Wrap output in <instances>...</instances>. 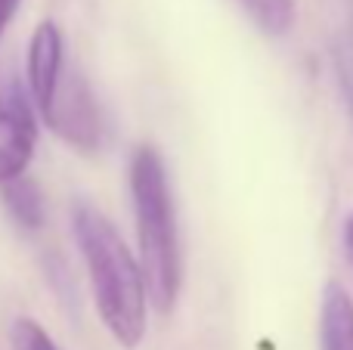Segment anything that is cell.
<instances>
[{"mask_svg":"<svg viewBox=\"0 0 353 350\" xmlns=\"http://www.w3.org/2000/svg\"><path fill=\"white\" fill-rule=\"evenodd\" d=\"M43 121L68 143V146L81 149V152H93L99 149L105 134L103 112H99L97 99H93L90 87L84 78L74 72H62L59 87L53 93V103L43 112Z\"/></svg>","mask_w":353,"mask_h":350,"instance_id":"cell-4","label":"cell"},{"mask_svg":"<svg viewBox=\"0 0 353 350\" xmlns=\"http://www.w3.org/2000/svg\"><path fill=\"white\" fill-rule=\"evenodd\" d=\"M0 198H3L10 217L22 229H31V233H34V229L43 227V220H47V208H43V196H41V189H37L34 180L19 177V180H12V183L0 186Z\"/></svg>","mask_w":353,"mask_h":350,"instance_id":"cell-7","label":"cell"},{"mask_svg":"<svg viewBox=\"0 0 353 350\" xmlns=\"http://www.w3.org/2000/svg\"><path fill=\"white\" fill-rule=\"evenodd\" d=\"M344 251H347V260L353 267V214L347 217V223H344Z\"/></svg>","mask_w":353,"mask_h":350,"instance_id":"cell-11","label":"cell"},{"mask_svg":"<svg viewBox=\"0 0 353 350\" xmlns=\"http://www.w3.org/2000/svg\"><path fill=\"white\" fill-rule=\"evenodd\" d=\"M65 72V43H62V31L56 22H41L31 34L28 43V99L37 112L50 109L53 93L59 87V78Z\"/></svg>","mask_w":353,"mask_h":350,"instance_id":"cell-5","label":"cell"},{"mask_svg":"<svg viewBox=\"0 0 353 350\" xmlns=\"http://www.w3.org/2000/svg\"><path fill=\"white\" fill-rule=\"evenodd\" d=\"M10 341L12 350H59L56 341L47 335V329L41 322L28 320V316H19L10 329Z\"/></svg>","mask_w":353,"mask_h":350,"instance_id":"cell-9","label":"cell"},{"mask_svg":"<svg viewBox=\"0 0 353 350\" xmlns=\"http://www.w3.org/2000/svg\"><path fill=\"white\" fill-rule=\"evenodd\" d=\"M19 3H22V0H0V34H3V28L10 25V19L16 16Z\"/></svg>","mask_w":353,"mask_h":350,"instance_id":"cell-10","label":"cell"},{"mask_svg":"<svg viewBox=\"0 0 353 350\" xmlns=\"http://www.w3.org/2000/svg\"><path fill=\"white\" fill-rule=\"evenodd\" d=\"M37 149V115L16 78L0 81V186L25 177Z\"/></svg>","mask_w":353,"mask_h":350,"instance_id":"cell-3","label":"cell"},{"mask_svg":"<svg viewBox=\"0 0 353 350\" xmlns=\"http://www.w3.org/2000/svg\"><path fill=\"white\" fill-rule=\"evenodd\" d=\"M319 350H353V298L341 282H325L319 304Z\"/></svg>","mask_w":353,"mask_h":350,"instance_id":"cell-6","label":"cell"},{"mask_svg":"<svg viewBox=\"0 0 353 350\" xmlns=\"http://www.w3.org/2000/svg\"><path fill=\"white\" fill-rule=\"evenodd\" d=\"M242 6V12L270 37H282L294 28V0H236Z\"/></svg>","mask_w":353,"mask_h":350,"instance_id":"cell-8","label":"cell"},{"mask_svg":"<svg viewBox=\"0 0 353 350\" xmlns=\"http://www.w3.org/2000/svg\"><path fill=\"white\" fill-rule=\"evenodd\" d=\"M72 233L87 264L99 320L124 350H137L146 338L149 313L140 264L109 217L90 202L72 208Z\"/></svg>","mask_w":353,"mask_h":350,"instance_id":"cell-1","label":"cell"},{"mask_svg":"<svg viewBox=\"0 0 353 350\" xmlns=\"http://www.w3.org/2000/svg\"><path fill=\"white\" fill-rule=\"evenodd\" d=\"M130 198L140 233V273L146 298L161 316H168L183 289V251L165 158L149 143L137 146L130 155Z\"/></svg>","mask_w":353,"mask_h":350,"instance_id":"cell-2","label":"cell"}]
</instances>
